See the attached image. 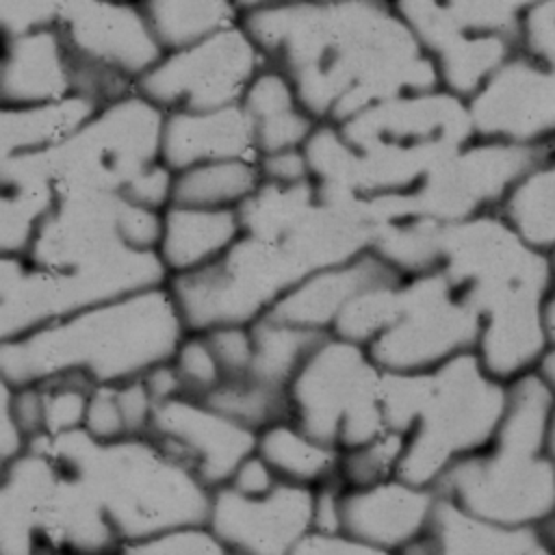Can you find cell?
Returning a JSON list of instances; mask_svg holds the SVG:
<instances>
[{
  "label": "cell",
  "mask_w": 555,
  "mask_h": 555,
  "mask_svg": "<svg viewBox=\"0 0 555 555\" xmlns=\"http://www.w3.org/2000/svg\"><path fill=\"white\" fill-rule=\"evenodd\" d=\"M241 22L319 121L340 124L386 98L442 87L395 0H288Z\"/></svg>",
  "instance_id": "cell-1"
},
{
  "label": "cell",
  "mask_w": 555,
  "mask_h": 555,
  "mask_svg": "<svg viewBox=\"0 0 555 555\" xmlns=\"http://www.w3.org/2000/svg\"><path fill=\"white\" fill-rule=\"evenodd\" d=\"M481 317L477 356L503 382L538 369L548 349L551 256L499 210L444 223L440 267Z\"/></svg>",
  "instance_id": "cell-2"
},
{
  "label": "cell",
  "mask_w": 555,
  "mask_h": 555,
  "mask_svg": "<svg viewBox=\"0 0 555 555\" xmlns=\"http://www.w3.org/2000/svg\"><path fill=\"white\" fill-rule=\"evenodd\" d=\"M184 334L165 282L0 340V373L15 386L56 373H80L95 386L121 384L169 360Z\"/></svg>",
  "instance_id": "cell-3"
},
{
  "label": "cell",
  "mask_w": 555,
  "mask_h": 555,
  "mask_svg": "<svg viewBox=\"0 0 555 555\" xmlns=\"http://www.w3.org/2000/svg\"><path fill=\"white\" fill-rule=\"evenodd\" d=\"M509 382L492 375L477 351L427 371H384L386 427L405 434L397 477L436 488L453 464L490 444L503 421Z\"/></svg>",
  "instance_id": "cell-4"
},
{
  "label": "cell",
  "mask_w": 555,
  "mask_h": 555,
  "mask_svg": "<svg viewBox=\"0 0 555 555\" xmlns=\"http://www.w3.org/2000/svg\"><path fill=\"white\" fill-rule=\"evenodd\" d=\"M28 447L48 451L87 483L119 533L121 548L173 527L208 522L212 490L150 436L100 442L80 427L35 436Z\"/></svg>",
  "instance_id": "cell-5"
},
{
  "label": "cell",
  "mask_w": 555,
  "mask_h": 555,
  "mask_svg": "<svg viewBox=\"0 0 555 555\" xmlns=\"http://www.w3.org/2000/svg\"><path fill=\"white\" fill-rule=\"evenodd\" d=\"M555 392L531 371L509 382L503 421L481 451L453 464L436 490L507 527H540L555 512L551 416Z\"/></svg>",
  "instance_id": "cell-6"
},
{
  "label": "cell",
  "mask_w": 555,
  "mask_h": 555,
  "mask_svg": "<svg viewBox=\"0 0 555 555\" xmlns=\"http://www.w3.org/2000/svg\"><path fill=\"white\" fill-rule=\"evenodd\" d=\"M358 154V199L410 195L475 134L468 100L444 89L405 91L338 124Z\"/></svg>",
  "instance_id": "cell-7"
},
{
  "label": "cell",
  "mask_w": 555,
  "mask_h": 555,
  "mask_svg": "<svg viewBox=\"0 0 555 555\" xmlns=\"http://www.w3.org/2000/svg\"><path fill=\"white\" fill-rule=\"evenodd\" d=\"M165 111L137 89L98 106L65 141L35 154L59 195L111 193L160 160Z\"/></svg>",
  "instance_id": "cell-8"
},
{
  "label": "cell",
  "mask_w": 555,
  "mask_h": 555,
  "mask_svg": "<svg viewBox=\"0 0 555 555\" xmlns=\"http://www.w3.org/2000/svg\"><path fill=\"white\" fill-rule=\"evenodd\" d=\"M382 382L364 345L325 334L288 384L291 418L340 451L364 444L388 429Z\"/></svg>",
  "instance_id": "cell-9"
},
{
  "label": "cell",
  "mask_w": 555,
  "mask_h": 555,
  "mask_svg": "<svg viewBox=\"0 0 555 555\" xmlns=\"http://www.w3.org/2000/svg\"><path fill=\"white\" fill-rule=\"evenodd\" d=\"M158 251H128L87 267L43 269L26 256L0 258V340L22 336L87 306L167 282Z\"/></svg>",
  "instance_id": "cell-10"
},
{
  "label": "cell",
  "mask_w": 555,
  "mask_h": 555,
  "mask_svg": "<svg viewBox=\"0 0 555 555\" xmlns=\"http://www.w3.org/2000/svg\"><path fill=\"white\" fill-rule=\"evenodd\" d=\"M310 271L278 243L243 232L217 260L167 278L186 332L247 325Z\"/></svg>",
  "instance_id": "cell-11"
},
{
  "label": "cell",
  "mask_w": 555,
  "mask_h": 555,
  "mask_svg": "<svg viewBox=\"0 0 555 555\" xmlns=\"http://www.w3.org/2000/svg\"><path fill=\"white\" fill-rule=\"evenodd\" d=\"M56 28L74 67V89L100 106L137 89L165 54L139 0H69Z\"/></svg>",
  "instance_id": "cell-12"
},
{
  "label": "cell",
  "mask_w": 555,
  "mask_h": 555,
  "mask_svg": "<svg viewBox=\"0 0 555 555\" xmlns=\"http://www.w3.org/2000/svg\"><path fill=\"white\" fill-rule=\"evenodd\" d=\"M479 334L475 306L442 269H434L403 280L395 321L366 349L382 371L414 373L475 351Z\"/></svg>",
  "instance_id": "cell-13"
},
{
  "label": "cell",
  "mask_w": 555,
  "mask_h": 555,
  "mask_svg": "<svg viewBox=\"0 0 555 555\" xmlns=\"http://www.w3.org/2000/svg\"><path fill=\"white\" fill-rule=\"evenodd\" d=\"M267 56L243 22L195 43L167 50L137 82V91L165 113L238 104Z\"/></svg>",
  "instance_id": "cell-14"
},
{
  "label": "cell",
  "mask_w": 555,
  "mask_h": 555,
  "mask_svg": "<svg viewBox=\"0 0 555 555\" xmlns=\"http://www.w3.org/2000/svg\"><path fill=\"white\" fill-rule=\"evenodd\" d=\"M538 152L540 143L473 137L442 158L410 193L412 210L438 223H455L499 210L535 163Z\"/></svg>",
  "instance_id": "cell-15"
},
{
  "label": "cell",
  "mask_w": 555,
  "mask_h": 555,
  "mask_svg": "<svg viewBox=\"0 0 555 555\" xmlns=\"http://www.w3.org/2000/svg\"><path fill=\"white\" fill-rule=\"evenodd\" d=\"M147 436L206 488L215 490L225 486L238 464L256 451L258 431L215 410L204 399L180 395L156 403Z\"/></svg>",
  "instance_id": "cell-16"
},
{
  "label": "cell",
  "mask_w": 555,
  "mask_h": 555,
  "mask_svg": "<svg viewBox=\"0 0 555 555\" xmlns=\"http://www.w3.org/2000/svg\"><path fill=\"white\" fill-rule=\"evenodd\" d=\"M314 488L280 481L262 496L243 494L230 486L212 490L208 527L228 553L278 555L293 553L312 531Z\"/></svg>",
  "instance_id": "cell-17"
},
{
  "label": "cell",
  "mask_w": 555,
  "mask_h": 555,
  "mask_svg": "<svg viewBox=\"0 0 555 555\" xmlns=\"http://www.w3.org/2000/svg\"><path fill=\"white\" fill-rule=\"evenodd\" d=\"M436 501V488L401 477L366 488H343V531L375 553H410L425 538Z\"/></svg>",
  "instance_id": "cell-18"
},
{
  "label": "cell",
  "mask_w": 555,
  "mask_h": 555,
  "mask_svg": "<svg viewBox=\"0 0 555 555\" xmlns=\"http://www.w3.org/2000/svg\"><path fill=\"white\" fill-rule=\"evenodd\" d=\"M397 275H401L397 269L366 249L351 260L310 271L267 314L291 325L330 334L338 312L360 291Z\"/></svg>",
  "instance_id": "cell-19"
},
{
  "label": "cell",
  "mask_w": 555,
  "mask_h": 555,
  "mask_svg": "<svg viewBox=\"0 0 555 555\" xmlns=\"http://www.w3.org/2000/svg\"><path fill=\"white\" fill-rule=\"evenodd\" d=\"M221 158H258L254 126L241 102L210 111L165 113L160 160L171 171Z\"/></svg>",
  "instance_id": "cell-20"
},
{
  "label": "cell",
  "mask_w": 555,
  "mask_h": 555,
  "mask_svg": "<svg viewBox=\"0 0 555 555\" xmlns=\"http://www.w3.org/2000/svg\"><path fill=\"white\" fill-rule=\"evenodd\" d=\"M2 106H26L76 93L74 67L56 26L4 37Z\"/></svg>",
  "instance_id": "cell-21"
},
{
  "label": "cell",
  "mask_w": 555,
  "mask_h": 555,
  "mask_svg": "<svg viewBox=\"0 0 555 555\" xmlns=\"http://www.w3.org/2000/svg\"><path fill=\"white\" fill-rule=\"evenodd\" d=\"M61 477L59 462L43 449L28 447L2 464L0 551L37 553L39 531Z\"/></svg>",
  "instance_id": "cell-22"
},
{
  "label": "cell",
  "mask_w": 555,
  "mask_h": 555,
  "mask_svg": "<svg viewBox=\"0 0 555 555\" xmlns=\"http://www.w3.org/2000/svg\"><path fill=\"white\" fill-rule=\"evenodd\" d=\"M410 553H481L531 555L551 553L540 527H507L481 518L438 492L425 538Z\"/></svg>",
  "instance_id": "cell-23"
},
{
  "label": "cell",
  "mask_w": 555,
  "mask_h": 555,
  "mask_svg": "<svg viewBox=\"0 0 555 555\" xmlns=\"http://www.w3.org/2000/svg\"><path fill=\"white\" fill-rule=\"evenodd\" d=\"M241 234L238 208L169 204L163 210L158 256L167 275L193 271L225 254Z\"/></svg>",
  "instance_id": "cell-24"
},
{
  "label": "cell",
  "mask_w": 555,
  "mask_h": 555,
  "mask_svg": "<svg viewBox=\"0 0 555 555\" xmlns=\"http://www.w3.org/2000/svg\"><path fill=\"white\" fill-rule=\"evenodd\" d=\"M241 104L251 119L258 156L304 147L312 130L321 124L299 100L288 76L267 63L245 89Z\"/></svg>",
  "instance_id": "cell-25"
},
{
  "label": "cell",
  "mask_w": 555,
  "mask_h": 555,
  "mask_svg": "<svg viewBox=\"0 0 555 555\" xmlns=\"http://www.w3.org/2000/svg\"><path fill=\"white\" fill-rule=\"evenodd\" d=\"M2 206H0V249L4 256H22L54 208L59 193L35 154L2 156Z\"/></svg>",
  "instance_id": "cell-26"
},
{
  "label": "cell",
  "mask_w": 555,
  "mask_h": 555,
  "mask_svg": "<svg viewBox=\"0 0 555 555\" xmlns=\"http://www.w3.org/2000/svg\"><path fill=\"white\" fill-rule=\"evenodd\" d=\"M98 102L82 93L26 106H2V156L43 152L59 145L72 132H76L98 111Z\"/></svg>",
  "instance_id": "cell-27"
},
{
  "label": "cell",
  "mask_w": 555,
  "mask_h": 555,
  "mask_svg": "<svg viewBox=\"0 0 555 555\" xmlns=\"http://www.w3.org/2000/svg\"><path fill=\"white\" fill-rule=\"evenodd\" d=\"M256 451L275 470L280 481L314 488L336 477L340 449L310 436L291 416L258 431Z\"/></svg>",
  "instance_id": "cell-28"
},
{
  "label": "cell",
  "mask_w": 555,
  "mask_h": 555,
  "mask_svg": "<svg viewBox=\"0 0 555 555\" xmlns=\"http://www.w3.org/2000/svg\"><path fill=\"white\" fill-rule=\"evenodd\" d=\"M518 41L486 30H460L442 41L431 59L438 67L440 85L462 98H470L514 52Z\"/></svg>",
  "instance_id": "cell-29"
},
{
  "label": "cell",
  "mask_w": 555,
  "mask_h": 555,
  "mask_svg": "<svg viewBox=\"0 0 555 555\" xmlns=\"http://www.w3.org/2000/svg\"><path fill=\"white\" fill-rule=\"evenodd\" d=\"M499 212L535 247L555 245V137L540 143L529 171L516 182Z\"/></svg>",
  "instance_id": "cell-30"
},
{
  "label": "cell",
  "mask_w": 555,
  "mask_h": 555,
  "mask_svg": "<svg viewBox=\"0 0 555 555\" xmlns=\"http://www.w3.org/2000/svg\"><path fill=\"white\" fill-rule=\"evenodd\" d=\"M262 184L258 158H221L173 171L171 204L238 208Z\"/></svg>",
  "instance_id": "cell-31"
},
{
  "label": "cell",
  "mask_w": 555,
  "mask_h": 555,
  "mask_svg": "<svg viewBox=\"0 0 555 555\" xmlns=\"http://www.w3.org/2000/svg\"><path fill=\"white\" fill-rule=\"evenodd\" d=\"M150 26L167 50L210 37L243 20L232 0H139Z\"/></svg>",
  "instance_id": "cell-32"
},
{
  "label": "cell",
  "mask_w": 555,
  "mask_h": 555,
  "mask_svg": "<svg viewBox=\"0 0 555 555\" xmlns=\"http://www.w3.org/2000/svg\"><path fill=\"white\" fill-rule=\"evenodd\" d=\"M254 332V358L245 373L262 384L288 390V384L306 356L325 336L323 332L291 325L269 314L251 323Z\"/></svg>",
  "instance_id": "cell-33"
},
{
  "label": "cell",
  "mask_w": 555,
  "mask_h": 555,
  "mask_svg": "<svg viewBox=\"0 0 555 555\" xmlns=\"http://www.w3.org/2000/svg\"><path fill=\"white\" fill-rule=\"evenodd\" d=\"M442 228L429 217L405 212L375 225L371 251L405 278L434 271L440 267Z\"/></svg>",
  "instance_id": "cell-34"
},
{
  "label": "cell",
  "mask_w": 555,
  "mask_h": 555,
  "mask_svg": "<svg viewBox=\"0 0 555 555\" xmlns=\"http://www.w3.org/2000/svg\"><path fill=\"white\" fill-rule=\"evenodd\" d=\"M204 401L254 431L291 416L288 390L262 384L247 375L223 379L204 397Z\"/></svg>",
  "instance_id": "cell-35"
},
{
  "label": "cell",
  "mask_w": 555,
  "mask_h": 555,
  "mask_svg": "<svg viewBox=\"0 0 555 555\" xmlns=\"http://www.w3.org/2000/svg\"><path fill=\"white\" fill-rule=\"evenodd\" d=\"M405 275H397L360 291L334 319L330 334L369 347L397 317Z\"/></svg>",
  "instance_id": "cell-36"
},
{
  "label": "cell",
  "mask_w": 555,
  "mask_h": 555,
  "mask_svg": "<svg viewBox=\"0 0 555 555\" xmlns=\"http://www.w3.org/2000/svg\"><path fill=\"white\" fill-rule=\"evenodd\" d=\"M405 451V434L384 429L364 444L340 451L336 479L343 488H366L397 477Z\"/></svg>",
  "instance_id": "cell-37"
},
{
  "label": "cell",
  "mask_w": 555,
  "mask_h": 555,
  "mask_svg": "<svg viewBox=\"0 0 555 555\" xmlns=\"http://www.w3.org/2000/svg\"><path fill=\"white\" fill-rule=\"evenodd\" d=\"M46 408V434L59 436L80 429L95 384L80 373H56L39 382Z\"/></svg>",
  "instance_id": "cell-38"
},
{
  "label": "cell",
  "mask_w": 555,
  "mask_h": 555,
  "mask_svg": "<svg viewBox=\"0 0 555 555\" xmlns=\"http://www.w3.org/2000/svg\"><path fill=\"white\" fill-rule=\"evenodd\" d=\"M171 362L182 382V390L189 397L204 399L223 382L221 366H219L204 332H186L180 338V343L171 356Z\"/></svg>",
  "instance_id": "cell-39"
},
{
  "label": "cell",
  "mask_w": 555,
  "mask_h": 555,
  "mask_svg": "<svg viewBox=\"0 0 555 555\" xmlns=\"http://www.w3.org/2000/svg\"><path fill=\"white\" fill-rule=\"evenodd\" d=\"M119 553H167V555H193V553H228L215 531L204 525H182L145 540L126 544Z\"/></svg>",
  "instance_id": "cell-40"
},
{
  "label": "cell",
  "mask_w": 555,
  "mask_h": 555,
  "mask_svg": "<svg viewBox=\"0 0 555 555\" xmlns=\"http://www.w3.org/2000/svg\"><path fill=\"white\" fill-rule=\"evenodd\" d=\"M204 336L221 366L223 379L241 377L249 371L254 358V332L247 325H217L204 330Z\"/></svg>",
  "instance_id": "cell-41"
},
{
  "label": "cell",
  "mask_w": 555,
  "mask_h": 555,
  "mask_svg": "<svg viewBox=\"0 0 555 555\" xmlns=\"http://www.w3.org/2000/svg\"><path fill=\"white\" fill-rule=\"evenodd\" d=\"M518 50L535 61H555V0H538L518 24Z\"/></svg>",
  "instance_id": "cell-42"
},
{
  "label": "cell",
  "mask_w": 555,
  "mask_h": 555,
  "mask_svg": "<svg viewBox=\"0 0 555 555\" xmlns=\"http://www.w3.org/2000/svg\"><path fill=\"white\" fill-rule=\"evenodd\" d=\"M117 232L132 249L158 251L163 238V210L134 204L119 195Z\"/></svg>",
  "instance_id": "cell-43"
},
{
  "label": "cell",
  "mask_w": 555,
  "mask_h": 555,
  "mask_svg": "<svg viewBox=\"0 0 555 555\" xmlns=\"http://www.w3.org/2000/svg\"><path fill=\"white\" fill-rule=\"evenodd\" d=\"M82 429L100 442H113L128 436L115 384H102L91 390Z\"/></svg>",
  "instance_id": "cell-44"
},
{
  "label": "cell",
  "mask_w": 555,
  "mask_h": 555,
  "mask_svg": "<svg viewBox=\"0 0 555 555\" xmlns=\"http://www.w3.org/2000/svg\"><path fill=\"white\" fill-rule=\"evenodd\" d=\"M67 0H0L2 35H20L56 26Z\"/></svg>",
  "instance_id": "cell-45"
},
{
  "label": "cell",
  "mask_w": 555,
  "mask_h": 555,
  "mask_svg": "<svg viewBox=\"0 0 555 555\" xmlns=\"http://www.w3.org/2000/svg\"><path fill=\"white\" fill-rule=\"evenodd\" d=\"M171 186H173V171L163 160H156L154 165L143 169L137 178H132L119 195L134 204L165 210L171 204Z\"/></svg>",
  "instance_id": "cell-46"
},
{
  "label": "cell",
  "mask_w": 555,
  "mask_h": 555,
  "mask_svg": "<svg viewBox=\"0 0 555 555\" xmlns=\"http://www.w3.org/2000/svg\"><path fill=\"white\" fill-rule=\"evenodd\" d=\"M117 401L126 421L128 436H147L156 410V401L152 399L143 377H132L121 384H115Z\"/></svg>",
  "instance_id": "cell-47"
},
{
  "label": "cell",
  "mask_w": 555,
  "mask_h": 555,
  "mask_svg": "<svg viewBox=\"0 0 555 555\" xmlns=\"http://www.w3.org/2000/svg\"><path fill=\"white\" fill-rule=\"evenodd\" d=\"M262 180L293 184L310 180V165L304 147H288L258 156Z\"/></svg>",
  "instance_id": "cell-48"
},
{
  "label": "cell",
  "mask_w": 555,
  "mask_h": 555,
  "mask_svg": "<svg viewBox=\"0 0 555 555\" xmlns=\"http://www.w3.org/2000/svg\"><path fill=\"white\" fill-rule=\"evenodd\" d=\"M278 483H280V477L275 475V470L264 462V457L258 451H254L238 464V468L234 470L232 479L225 486L249 496H262L271 492Z\"/></svg>",
  "instance_id": "cell-49"
},
{
  "label": "cell",
  "mask_w": 555,
  "mask_h": 555,
  "mask_svg": "<svg viewBox=\"0 0 555 555\" xmlns=\"http://www.w3.org/2000/svg\"><path fill=\"white\" fill-rule=\"evenodd\" d=\"M293 553H317V555H347V553H375L371 546L353 540L345 531L321 533L308 531Z\"/></svg>",
  "instance_id": "cell-50"
},
{
  "label": "cell",
  "mask_w": 555,
  "mask_h": 555,
  "mask_svg": "<svg viewBox=\"0 0 555 555\" xmlns=\"http://www.w3.org/2000/svg\"><path fill=\"white\" fill-rule=\"evenodd\" d=\"M141 377H143V382H145V386H147V390H150V395H152V399H154L156 403H163V401H167V399H173V397L184 395L182 382H180V377H178V371H176L171 358L165 360V362L154 364V366H152L150 371H145Z\"/></svg>",
  "instance_id": "cell-51"
},
{
  "label": "cell",
  "mask_w": 555,
  "mask_h": 555,
  "mask_svg": "<svg viewBox=\"0 0 555 555\" xmlns=\"http://www.w3.org/2000/svg\"><path fill=\"white\" fill-rule=\"evenodd\" d=\"M546 334H548V349L544 351L535 371L555 392V288L546 304Z\"/></svg>",
  "instance_id": "cell-52"
},
{
  "label": "cell",
  "mask_w": 555,
  "mask_h": 555,
  "mask_svg": "<svg viewBox=\"0 0 555 555\" xmlns=\"http://www.w3.org/2000/svg\"><path fill=\"white\" fill-rule=\"evenodd\" d=\"M232 2L236 4V9H238L241 13H249V11H256V9H262V7L288 2V0H232Z\"/></svg>",
  "instance_id": "cell-53"
},
{
  "label": "cell",
  "mask_w": 555,
  "mask_h": 555,
  "mask_svg": "<svg viewBox=\"0 0 555 555\" xmlns=\"http://www.w3.org/2000/svg\"><path fill=\"white\" fill-rule=\"evenodd\" d=\"M540 533H542L546 546L551 548V553H555V512L540 525Z\"/></svg>",
  "instance_id": "cell-54"
},
{
  "label": "cell",
  "mask_w": 555,
  "mask_h": 555,
  "mask_svg": "<svg viewBox=\"0 0 555 555\" xmlns=\"http://www.w3.org/2000/svg\"><path fill=\"white\" fill-rule=\"evenodd\" d=\"M548 440H551V453L555 457V408H553V416H551V434H548Z\"/></svg>",
  "instance_id": "cell-55"
},
{
  "label": "cell",
  "mask_w": 555,
  "mask_h": 555,
  "mask_svg": "<svg viewBox=\"0 0 555 555\" xmlns=\"http://www.w3.org/2000/svg\"><path fill=\"white\" fill-rule=\"evenodd\" d=\"M548 256H551V267H553V278H555V245L548 249Z\"/></svg>",
  "instance_id": "cell-56"
},
{
  "label": "cell",
  "mask_w": 555,
  "mask_h": 555,
  "mask_svg": "<svg viewBox=\"0 0 555 555\" xmlns=\"http://www.w3.org/2000/svg\"><path fill=\"white\" fill-rule=\"evenodd\" d=\"M67 2H69V0H67Z\"/></svg>",
  "instance_id": "cell-57"
}]
</instances>
